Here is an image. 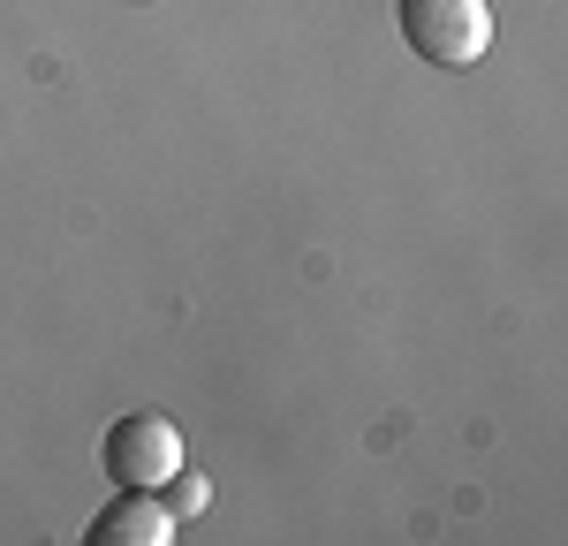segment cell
I'll list each match as a JSON object with an SVG mask.
<instances>
[{
    "mask_svg": "<svg viewBox=\"0 0 568 546\" xmlns=\"http://www.w3.org/2000/svg\"><path fill=\"white\" fill-rule=\"evenodd\" d=\"M394 23H402L409 53L433 61V69H470L493 46V8L485 0H402Z\"/></svg>",
    "mask_w": 568,
    "mask_h": 546,
    "instance_id": "cell-1",
    "label": "cell"
},
{
    "mask_svg": "<svg viewBox=\"0 0 568 546\" xmlns=\"http://www.w3.org/2000/svg\"><path fill=\"white\" fill-rule=\"evenodd\" d=\"M99 463H106L114 486L160 494V486L175 478V463H190V455H182V425L168 410H122V417L106 425V441H99Z\"/></svg>",
    "mask_w": 568,
    "mask_h": 546,
    "instance_id": "cell-2",
    "label": "cell"
},
{
    "mask_svg": "<svg viewBox=\"0 0 568 546\" xmlns=\"http://www.w3.org/2000/svg\"><path fill=\"white\" fill-rule=\"evenodd\" d=\"M182 524H175V508L160 494H144V486H122V494L106 501L99 516L84 524V539L91 546H168Z\"/></svg>",
    "mask_w": 568,
    "mask_h": 546,
    "instance_id": "cell-3",
    "label": "cell"
},
{
    "mask_svg": "<svg viewBox=\"0 0 568 546\" xmlns=\"http://www.w3.org/2000/svg\"><path fill=\"white\" fill-rule=\"evenodd\" d=\"M160 501L175 508V524H190V516H205V508H213V478H205V471H190V463H175V478L160 486Z\"/></svg>",
    "mask_w": 568,
    "mask_h": 546,
    "instance_id": "cell-4",
    "label": "cell"
}]
</instances>
